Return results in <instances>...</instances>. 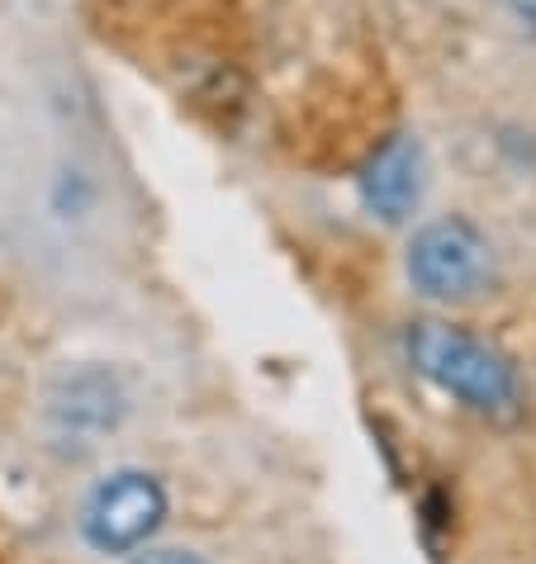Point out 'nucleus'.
<instances>
[{"mask_svg": "<svg viewBox=\"0 0 536 564\" xmlns=\"http://www.w3.org/2000/svg\"><path fill=\"white\" fill-rule=\"evenodd\" d=\"M404 356L422 380L437 384L441 394H451L455 403H465L470 413L499 422L523 413V375H517V366L499 347L461 333V327L437 318L408 323Z\"/></svg>", "mask_w": 536, "mask_h": 564, "instance_id": "nucleus-1", "label": "nucleus"}, {"mask_svg": "<svg viewBox=\"0 0 536 564\" xmlns=\"http://www.w3.org/2000/svg\"><path fill=\"white\" fill-rule=\"evenodd\" d=\"M167 522V489L148 469H115L82 503V541L100 555H129Z\"/></svg>", "mask_w": 536, "mask_h": 564, "instance_id": "nucleus-3", "label": "nucleus"}, {"mask_svg": "<svg viewBox=\"0 0 536 564\" xmlns=\"http://www.w3.org/2000/svg\"><path fill=\"white\" fill-rule=\"evenodd\" d=\"M422 185H428V152H422L414 133L385 138V143L366 156V166H361V176H356L361 205L375 218H385V224H404V218L418 209Z\"/></svg>", "mask_w": 536, "mask_h": 564, "instance_id": "nucleus-4", "label": "nucleus"}, {"mask_svg": "<svg viewBox=\"0 0 536 564\" xmlns=\"http://www.w3.org/2000/svg\"><path fill=\"white\" fill-rule=\"evenodd\" d=\"M133 564H210V560L195 555V551H148V555H138Z\"/></svg>", "mask_w": 536, "mask_h": 564, "instance_id": "nucleus-6", "label": "nucleus"}, {"mask_svg": "<svg viewBox=\"0 0 536 564\" xmlns=\"http://www.w3.org/2000/svg\"><path fill=\"white\" fill-rule=\"evenodd\" d=\"M404 271L418 294L461 304V300H475V294L489 290V280H494V247H489V238L470 218L447 214V218L422 224L414 238H408Z\"/></svg>", "mask_w": 536, "mask_h": 564, "instance_id": "nucleus-2", "label": "nucleus"}, {"mask_svg": "<svg viewBox=\"0 0 536 564\" xmlns=\"http://www.w3.org/2000/svg\"><path fill=\"white\" fill-rule=\"evenodd\" d=\"M53 413L67 422V427H90V432H105L115 427L119 413H124V394L115 384V375L105 370H86L67 380V389L53 399Z\"/></svg>", "mask_w": 536, "mask_h": 564, "instance_id": "nucleus-5", "label": "nucleus"}, {"mask_svg": "<svg viewBox=\"0 0 536 564\" xmlns=\"http://www.w3.org/2000/svg\"><path fill=\"white\" fill-rule=\"evenodd\" d=\"M503 6L513 10V20L517 24H527V29H536V0H503Z\"/></svg>", "mask_w": 536, "mask_h": 564, "instance_id": "nucleus-7", "label": "nucleus"}]
</instances>
